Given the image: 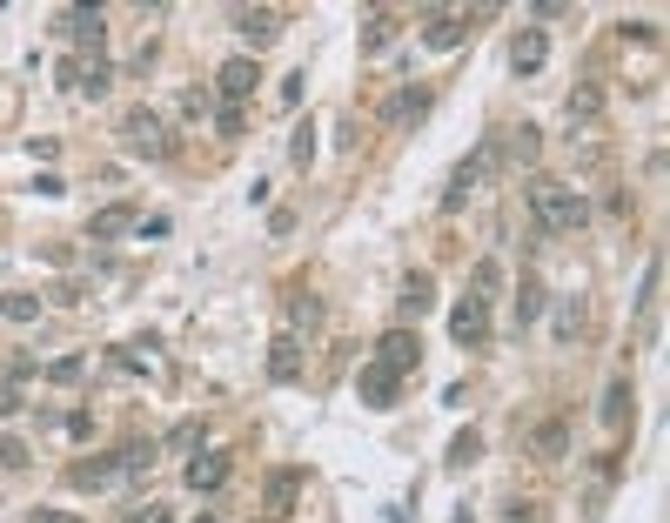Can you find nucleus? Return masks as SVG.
Segmentation results:
<instances>
[{
  "label": "nucleus",
  "instance_id": "obj_1",
  "mask_svg": "<svg viewBox=\"0 0 670 523\" xmlns=\"http://www.w3.org/2000/svg\"><path fill=\"white\" fill-rule=\"evenodd\" d=\"M530 215H536V228L543 235H570V228H583V215H590V202H583L570 182H530Z\"/></svg>",
  "mask_w": 670,
  "mask_h": 523
},
{
  "label": "nucleus",
  "instance_id": "obj_2",
  "mask_svg": "<svg viewBox=\"0 0 670 523\" xmlns=\"http://www.w3.org/2000/svg\"><path fill=\"white\" fill-rule=\"evenodd\" d=\"M121 148H128L134 161H168V121H161L155 108H121Z\"/></svg>",
  "mask_w": 670,
  "mask_h": 523
},
{
  "label": "nucleus",
  "instance_id": "obj_3",
  "mask_svg": "<svg viewBox=\"0 0 670 523\" xmlns=\"http://www.w3.org/2000/svg\"><path fill=\"white\" fill-rule=\"evenodd\" d=\"M54 34H67L88 61H101V47H108V14H101V7H61V14H54Z\"/></svg>",
  "mask_w": 670,
  "mask_h": 523
},
{
  "label": "nucleus",
  "instance_id": "obj_4",
  "mask_svg": "<svg viewBox=\"0 0 670 523\" xmlns=\"http://www.w3.org/2000/svg\"><path fill=\"white\" fill-rule=\"evenodd\" d=\"M496 168V148H476V155H463L456 168H449V188H443V215H463L469 195L483 188V175Z\"/></svg>",
  "mask_w": 670,
  "mask_h": 523
},
{
  "label": "nucleus",
  "instance_id": "obj_5",
  "mask_svg": "<svg viewBox=\"0 0 670 523\" xmlns=\"http://www.w3.org/2000/svg\"><path fill=\"white\" fill-rule=\"evenodd\" d=\"M369 363H382L389 376H409V369L423 363V336H416L409 322H396V329H382L376 336V356H369Z\"/></svg>",
  "mask_w": 670,
  "mask_h": 523
},
{
  "label": "nucleus",
  "instance_id": "obj_6",
  "mask_svg": "<svg viewBox=\"0 0 670 523\" xmlns=\"http://www.w3.org/2000/svg\"><path fill=\"white\" fill-rule=\"evenodd\" d=\"M449 336L463 342V349H483V342H490V296L469 289V296L449 309Z\"/></svg>",
  "mask_w": 670,
  "mask_h": 523
},
{
  "label": "nucleus",
  "instance_id": "obj_7",
  "mask_svg": "<svg viewBox=\"0 0 670 523\" xmlns=\"http://www.w3.org/2000/svg\"><path fill=\"white\" fill-rule=\"evenodd\" d=\"M255 88H262V68H255V54H228L222 68H215V94H222L228 108H242Z\"/></svg>",
  "mask_w": 670,
  "mask_h": 523
},
{
  "label": "nucleus",
  "instance_id": "obj_8",
  "mask_svg": "<svg viewBox=\"0 0 670 523\" xmlns=\"http://www.w3.org/2000/svg\"><path fill=\"white\" fill-rule=\"evenodd\" d=\"M295 497H302V470L282 463V470L268 477V490H262V523H289L295 517Z\"/></svg>",
  "mask_w": 670,
  "mask_h": 523
},
{
  "label": "nucleus",
  "instance_id": "obj_9",
  "mask_svg": "<svg viewBox=\"0 0 670 523\" xmlns=\"http://www.w3.org/2000/svg\"><path fill=\"white\" fill-rule=\"evenodd\" d=\"M429 114V88L416 81V88H396L389 101H382V128H416Z\"/></svg>",
  "mask_w": 670,
  "mask_h": 523
},
{
  "label": "nucleus",
  "instance_id": "obj_10",
  "mask_svg": "<svg viewBox=\"0 0 670 523\" xmlns=\"http://www.w3.org/2000/svg\"><path fill=\"white\" fill-rule=\"evenodd\" d=\"M356 389H362V403H369V410H396V396H402V376H389L382 363H362Z\"/></svg>",
  "mask_w": 670,
  "mask_h": 523
},
{
  "label": "nucleus",
  "instance_id": "obj_11",
  "mask_svg": "<svg viewBox=\"0 0 670 523\" xmlns=\"http://www.w3.org/2000/svg\"><path fill=\"white\" fill-rule=\"evenodd\" d=\"M235 34H242L248 47H268L282 34V14H275V7H235Z\"/></svg>",
  "mask_w": 670,
  "mask_h": 523
},
{
  "label": "nucleus",
  "instance_id": "obj_12",
  "mask_svg": "<svg viewBox=\"0 0 670 523\" xmlns=\"http://www.w3.org/2000/svg\"><path fill=\"white\" fill-rule=\"evenodd\" d=\"M181 477H188V490H222V483H228V456L222 450H195Z\"/></svg>",
  "mask_w": 670,
  "mask_h": 523
},
{
  "label": "nucleus",
  "instance_id": "obj_13",
  "mask_svg": "<svg viewBox=\"0 0 670 523\" xmlns=\"http://www.w3.org/2000/svg\"><path fill=\"white\" fill-rule=\"evenodd\" d=\"M530 450L543 456V463H563V456H570V423H563V416H543L530 430Z\"/></svg>",
  "mask_w": 670,
  "mask_h": 523
},
{
  "label": "nucleus",
  "instance_id": "obj_14",
  "mask_svg": "<svg viewBox=\"0 0 670 523\" xmlns=\"http://www.w3.org/2000/svg\"><path fill=\"white\" fill-rule=\"evenodd\" d=\"M543 61H550V34H543V27H523V34H516V47H510V68L516 74H536Z\"/></svg>",
  "mask_w": 670,
  "mask_h": 523
},
{
  "label": "nucleus",
  "instance_id": "obj_15",
  "mask_svg": "<svg viewBox=\"0 0 670 523\" xmlns=\"http://www.w3.org/2000/svg\"><path fill=\"white\" fill-rule=\"evenodd\" d=\"M469 21L463 14H423V47H436V54H449V47H463Z\"/></svg>",
  "mask_w": 670,
  "mask_h": 523
},
{
  "label": "nucleus",
  "instance_id": "obj_16",
  "mask_svg": "<svg viewBox=\"0 0 670 523\" xmlns=\"http://www.w3.org/2000/svg\"><path fill=\"white\" fill-rule=\"evenodd\" d=\"M268 376H275V383H302V342L295 336L268 342Z\"/></svg>",
  "mask_w": 670,
  "mask_h": 523
},
{
  "label": "nucleus",
  "instance_id": "obj_17",
  "mask_svg": "<svg viewBox=\"0 0 670 523\" xmlns=\"http://www.w3.org/2000/svg\"><path fill=\"white\" fill-rule=\"evenodd\" d=\"M630 410H637V396H630V376H610V389H603V430H624Z\"/></svg>",
  "mask_w": 670,
  "mask_h": 523
},
{
  "label": "nucleus",
  "instance_id": "obj_18",
  "mask_svg": "<svg viewBox=\"0 0 670 523\" xmlns=\"http://www.w3.org/2000/svg\"><path fill=\"white\" fill-rule=\"evenodd\" d=\"M114 477H121V456H88V463H74V470H67L74 490H108Z\"/></svg>",
  "mask_w": 670,
  "mask_h": 523
},
{
  "label": "nucleus",
  "instance_id": "obj_19",
  "mask_svg": "<svg viewBox=\"0 0 670 523\" xmlns=\"http://www.w3.org/2000/svg\"><path fill=\"white\" fill-rule=\"evenodd\" d=\"M128 228H141V215H134L128 202H114V208H101V215L88 222V235H94V242H121Z\"/></svg>",
  "mask_w": 670,
  "mask_h": 523
},
{
  "label": "nucleus",
  "instance_id": "obj_20",
  "mask_svg": "<svg viewBox=\"0 0 670 523\" xmlns=\"http://www.w3.org/2000/svg\"><path fill=\"white\" fill-rule=\"evenodd\" d=\"M396 41V14H362V54H382Z\"/></svg>",
  "mask_w": 670,
  "mask_h": 523
},
{
  "label": "nucleus",
  "instance_id": "obj_21",
  "mask_svg": "<svg viewBox=\"0 0 670 523\" xmlns=\"http://www.w3.org/2000/svg\"><path fill=\"white\" fill-rule=\"evenodd\" d=\"M543 302H550V296H543V282L523 275V289H516V329H530V322L543 316Z\"/></svg>",
  "mask_w": 670,
  "mask_h": 523
},
{
  "label": "nucleus",
  "instance_id": "obj_22",
  "mask_svg": "<svg viewBox=\"0 0 670 523\" xmlns=\"http://www.w3.org/2000/svg\"><path fill=\"white\" fill-rule=\"evenodd\" d=\"M476 456H483V436H476V430H456V436H449V470H469Z\"/></svg>",
  "mask_w": 670,
  "mask_h": 523
},
{
  "label": "nucleus",
  "instance_id": "obj_23",
  "mask_svg": "<svg viewBox=\"0 0 670 523\" xmlns=\"http://www.w3.org/2000/svg\"><path fill=\"white\" fill-rule=\"evenodd\" d=\"M429 296H436V282H429V275H409V282H402V316H423Z\"/></svg>",
  "mask_w": 670,
  "mask_h": 523
},
{
  "label": "nucleus",
  "instance_id": "obj_24",
  "mask_svg": "<svg viewBox=\"0 0 670 523\" xmlns=\"http://www.w3.org/2000/svg\"><path fill=\"white\" fill-rule=\"evenodd\" d=\"M0 322H41V296H0Z\"/></svg>",
  "mask_w": 670,
  "mask_h": 523
},
{
  "label": "nucleus",
  "instance_id": "obj_25",
  "mask_svg": "<svg viewBox=\"0 0 670 523\" xmlns=\"http://www.w3.org/2000/svg\"><path fill=\"white\" fill-rule=\"evenodd\" d=\"M108 88H114L108 61H81V88H74V94H108Z\"/></svg>",
  "mask_w": 670,
  "mask_h": 523
},
{
  "label": "nucleus",
  "instance_id": "obj_26",
  "mask_svg": "<svg viewBox=\"0 0 670 523\" xmlns=\"http://www.w3.org/2000/svg\"><path fill=\"white\" fill-rule=\"evenodd\" d=\"M536 155H543V135H536L530 121H523V128L510 135V161H536Z\"/></svg>",
  "mask_w": 670,
  "mask_h": 523
},
{
  "label": "nucleus",
  "instance_id": "obj_27",
  "mask_svg": "<svg viewBox=\"0 0 670 523\" xmlns=\"http://www.w3.org/2000/svg\"><path fill=\"white\" fill-rule=\"evenodd\" d=\"M302 322H322V309H315V296H289V329H282V336H295V329H302Z\"/></svg>",
  "mask_w": 670,
  "mask_h": 523
},
{
  "label": "nucleus",
  "instance_id": "obj_28",
  "mask_svg": "<svg viewBox=\"0 0 670 523\" xmlns=\"http://www.w3.org/2000/svg\"><path fill=\"white\" fill-rule=\"evenodd\" d=\"M215 135H222V141H242L248 135V114L242 108H215Z\"/></svg>",
  "mask_w": 670,
  "mask_h": 523
},
{
  "label": "nucleus",
  "instance_id": "obj_29",
  "mask_svg": "<svg viewBox=\"0 0 670 523\" xmlns=\"http://www.w3.org/2000/svg\"><path fill=\"white\" fill-rule=\"evenodd\" d=\"M81 376H88V363H81V356H61V363H47V383H81Z\"/></svg>",
  "mask_w": 670,
  "mask_h": 523
},
{
  "label": "nucleus",
  "instance_id": "obj_30",
  "mask_svg": "<svg viewBox=\"0 0 670 523\" xmlns=\"http://www.w3.org/2000/svg\"><path fill=\"white\" fill-rule=\"evenodd\" d=\"M289 161H295V168H309V161H315V128H309V121L295 128V141H289Z\"/></svg>",
  "mask_w": 670,
  "mask_h": 523
},
{
  "label": "nucleus",
  "instance_id": "obj_31",
  "mask_svg": "<svg viewBox=\"0 0 670 523\" xmlns=\"http://www.w3.org/2000/svg\"><path fill=\"white\" fill-rule=\"evenodd\" d=\"M34 456H27V443L21 436H0V470H27Z\"/></svg>",
  "mask_w": 670,
  "mask_h": 523
},
{
  "label": "nucleus",
  "instance_id": "obj_32",
  "mask_svg": "<svg viewBox=\"0 0 670 523\" xmlns=\"http://www.w3.org/2000/svg\"><path fill=\"white\" fill-rule=\"evenodd\" d=\"M208 108H215V94H208V88H181V114H188V121L208 114Z\"/></svg>",
  "mask_w": 670,
  "mask_h": 523
},
{
  "label": "nucleus",
  "instance_id": "obj_33",
  "mask_svg": "<svg viewBox=\"0 0 670 523\" xmlns=\"http://www.w3.org/2000/svg\"><path fill=\"white\" fill-rule=\"evenodd\" d=\"M195 443H201V423H175V430H168V450H188V456H195Z\"/></svg>",
  "mask_w": 670,
  "mask_h": 523
},
{
  "label": "nucleus",
  "instance_id": "obj_34",
  "mask_svg": "<svg viewBox=\"0 0 670 523\" xmlns=\"http://www.w3.org/2000/svg\"><path fill=\"white\" fill-rule=\"evenodd\" d=\"M81 61H88V54H67L61 68H54V81H61V88H67V94L81 88Z\"/></svg>",
  "mask_w": 670,
  "mask_h": 523
},
{
  "label": "nucleus",
  "instance_id": "obj_35",
  "mask_svg": "<svg viewBox=\"0 0 670 523\" xmlns=\"http://www.w3.org/2000/svg\"><path fill=\"white\" fill-rule=\"evenodd\" d=\"M302 88H309V74H289V81L275 88V101H282V108H302Z\"/></svg>",
  "mask_w": 670,
  "mask_h": 523
},
{
  "label": "nucleus",
  "instance_id": "obj_36",
  "mask_svg": "<svg viewBox=\"0 0 670 523\" xmlns=\"http://www.w3.org/2000/svg\"><path fill=\"white\" fill-rule=\"evenodd\" d=\"M61 430L74 436V443H88V436H94V416H88V410H74V416H61Z\"/></svg>",
  "mask_w": 670,
  "mask_h": 523
},
{
  "label": "nucleus",
  "instance_id": "obj_37",
  "mask_svg": "<svg viewBox=\"0 0 670 523\" xmlns=\"http://www.w3.org/2000/svg\"><path fill=\"white\" fill-rule=\"evenodd\" d=\"M577 329H583V309H577V302H563V309H557V336L570 342V336H577Z\"/></svg>",
  "mask_w": 670,
  "mask_h": 523
},
{
  "label": "nucleus",
  "instance_id": "obj_38",
  "mask_svg": "<svg viewBox=\"0 0 670 523\" xmlns=\"http://www.w3.org/2000/svg\"><path fill=\"white\" fill-rule=\"evenodd\" d=\"M597 108H603L597 88H577V94H570V121H577V114H597Z\"/></svg>",
  "mask_w": 670,
  "mask_h": 523
},
{
  "label": "nucleus",
  "instance_id": "obj_39",
  "mask_svg": "<svg viewBox=\"0 0 670 523\" xmlns=\"http://www.w3.org/2000/svg\"><path fill=\"white\" fill-rule=\"evenodd\" d=\"M27 403H21V383H0V423H7V416H21Z\"/></svg>",
  "mask_w": 670,
  "mask_h": 523
},
{
  "label": "nucleus",
  "instance_id": "obj_40",
  "mask_svg": "<svg viewBox=\"0 0 670 523\" xmlns=\"http://www.w3.org/2000/svg\"><path fill=\"white\" fill-rule=\"evenodd\" d=\"M503 523H543V503H510V510H503Z\"/></svg>",
  "mask_w": 670,
  "mask_h": 523
},
{
  "label": "nucleus",
  "instance_id": "obj_41",
  "mask_svg": "<svg viewBox=\"0 0 670 523\" xmlns=\"http://www.w3.org/2000/svg\"><path fill=\"white\" fill-rule=\"evenodd\" d=\"M128 523H168V510H161V503H134Z\"/></svg>",
  "mask_w": 670,
  "mask_h": 523
},
{
  "label": "nucleus",
  "instance_id": "obj_42",
  "mask_svg": "<svg viewBox=\"0 0 670 523\" xmlns=\"http://www.w3.org/2000/svg\"><path fill=\"white\" fill-rule=\"evenodd\" d=\"M27 523H81V517H67V510H47V503H34V510H27Z\"/></svg>",
  "mask_w": 670,
  "mask_h": 523
},
{
  "label": "nucleus",
  "instance_id": "obj_43",
  "mask_svg": "<svg viewBox=\"0 0 670 523\" xmlns=\"http://www.w3.org/2000/svg\"><path fill=\"white\" fill-rule=\"evenodd\" d=\"M456 523H469V510H456Z\"/></svg>",
  "mask_w": 670,
  "mask_h": 523
},
{
  "label": "nucleus",
  "instance_id": "obj_44",
  "mask_svg": "<svg viewBox=\"0 0 670 523\" xmlns=\"http://www.w3.org/2000/svg\"><path fill=\"white\" fill-rule=\"evenodd\" d=\"M195 523H215V517H195Z\"/></svg>",
  "mask_w": 670,
  "mask_h": 523
}]
</instances>
